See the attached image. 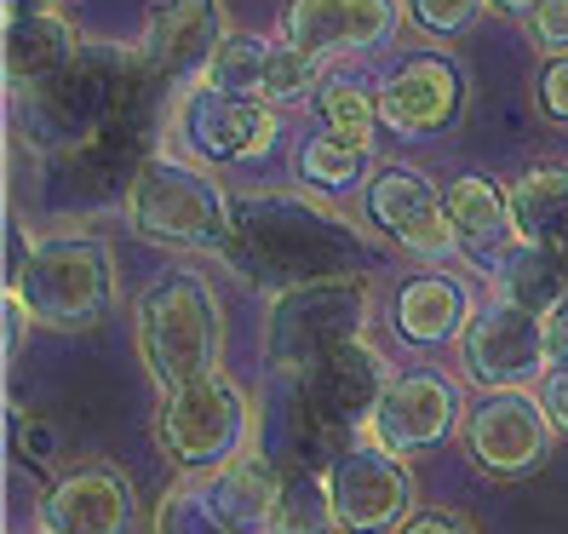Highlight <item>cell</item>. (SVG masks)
Wrapping results in <instances>:
<instances>
[{"instance_id":"6da1fadb","label":"cell","mask_w":568,"mask_h":534,"mask_svg":"<svg viewBox=\"0 0 568 534\" xmlns=\"http://www.w3.org/2000/svg\"><path fill=\"white\" fill-rule=\"evenodd\" d=\"M224 259L242 276L258 282H327V276H356L362 264V236L339 224L327 208H305L293 195H264V202L236 208V236Z\"/></svg>"},{"instance_id":"4316f807","label":"cell","mask_w":568,"mask_h":534,"mask_svg":"<svg viewBox=\"0 0 568 534\" xmlns=\"http://www.w3.org/2000/svg\"><path fill=\"white\" fill-rule=\"evenodd\" d=\"M322 121H327V132H339L351 144H374L379 98L362 92L356 81H333V87H322Z\"/></svg>"},{"instance_id":"7402d4cb","label":"cell","mask_w":568,"mask_h":534,"mask_svg":"<svg viewBox=\"0 0 568 534\" xmlns=\"http://www.w3.org/2000/svg\"><path fill=\"white\" fill-rule=\"evenodd\" d=\"M499 288H506L511 305H523L534 316H551L568 299V264L546 242H523L506 264H499Z\"/></svg>"},{"instance_id":"83f0119b","label":"cell","mask_w":568,"mask_h":534,"mask_svg":"<svg viewBox=\"0 0 568 534\" xmlns=\"http://www.w3.org/2000/svg\"><path fill=\"white\" fill-rule=\"evenodd\" d=\"M155 534H236V528H224V523H219V517L202 506V494H195L190 483H179L173 494L161 500Z\"/></svg>"},{"instance_id":"ffe728a7","label":"cell","mask_w":568,"mask_h":534,"mask_svg":"<svg viewBox=\"0 0 568 534\" xmlns=\"http://www.w3.org/2000/svg\"><path fill=\"white\" fill-rule=\"evenodd\" d=\"M75 63V36L52 12H18L7 29V75L12 87H41Z\"/></svg>"},{"instance_id":"4dcf8cb0","label":"cell","mask_w":568,"mask_h":534,"mask_svg":"<svg viewBox=\"0 0 568 534\" xmlns=\"http://www.w3.org/2000/svg\"><path fill=\"white\" fill-rule=\"evenodd\" d=\"M540 110L551 121H568V52H557L540 70Z\"/></svg>"},{"instance_id":"5b68a950","label":"cell","mask_w":568,"mask_h":534,"mask_svg":"<svg viewBox=\"0 0 568 534\" xmlns=\"http://www.w3.org/2000/svg\"><path fill=\"white\" fill-rule=\"evenodd\" d=\"M362 316H367V282L362 276H327V282L287 288L271 311V328H264V351H271V362L282 374H305L316 356L356 340Z\"/></svg>"},{"instance_id":"cb8c5ba5","label":"cell","mask_w":568,"mask_h":534,"mask_svg":"<svg viewBox=\"0 0 568 534\" xmlns=\"http://www.w3.org/2000/svg\"><path fill=\"white\" fill-rule=\"evenodd\" d=\"M511 213L523 242H557L568 230V167H534V173L517 179L511 190Z\"/></svg>"},{"instance_id":"d6986e66","label":"cell","mask_w":568,"mask_h":534,"mask_svg":"<svg viewBox=\"0 0 568 534\" xmlns=\"http://www.w3.org/2000/svg\"><path fill=\"white\" fill-rule=\"evenodd\" d=\"M390 328L403 333L408 345H448L471 328V293H465V282L437 276V271L414 276V282H403V293H396Z\"/></svg>"},{"instance_id":"9c48e42d","label":"cell","mask_w":568,"mask_h":534,"mask_svg":"<svg viewBox=\"0 0 568 534\" xmlns=\"http://www.w3.org/2000/svg\"><path fill=\"white\" fill-rule=\"evenodd\" d=\"M327 488H333V517H339V528H351V534L390 528V523H403V512L414 506L408 465L396 454H385L379 443L351 449L327 472Z\"/></svg>"},{"instance_id":"836d02e7","label":"cell","mask_w":568,"mask_h":534,"mask_svg":"<svg viewBox=\"0 0 568 534\" xmlns=\"http://www.w3.org/2000/svg\"><path fill=\"white\" fill-rule=\"evenodd\" d=\"M546 333H551V356H562V362H568V299L546 316Z\"/></svg>"},{"instance_id":"e0dca14e","label":"cell","mask_w":568,"mask_h":534,"mask_svg":"<svg viewBox=\"0 0 568 534\" xmlns=\"http://www.w3.org/2000/svg\"><path fill=\"white\" fill-rule=\"evenodd\" d=\"M190 488L202 494V506L236 534H271V512H276V465L271 460H247L236 454L230 465L190 477Z\"/></svg>"},{"instance_id":"f1b7e54d","label":"cell","mask_w":568,"mask_h":534,"mask_svg":"<svg viewBox=\"0 0 568 534\" xmlns=\"http://www.w3.org/2000/svg\"><path fill=\"white\" fill-rule=\"evenodd\" d=\"M477 7L483 0H408V12L425 36H459V29L477 18Z\"/></svg>"},{"instance_id":"7a4b0ae2","label":"cell","mask_w":568,"mask_h":534,"mask_svg":"<svg viewBox=\"0 0 568 534\" xmlns=\"http://www.w3.org/2000/svg\"><path fill=\"white\" fill-rule=\"evenodd\" d=\"M139 356L161 391L219 374V305L202 276H161L139 299Z\"/></svg>"},{"instance_id":"603a6c76","label":"cell","mask_w":568,"mask_h":534,"mask_svg":"<svg viewBox=\"0 0 568 534\" xmlns=\"http://www.w3.org/2000/svg\"><path fill=\"white\" fill-rule=\"evenodd\" d=\"M333 523V488L311 465H276V512L271 534H327Z\"/></svg>"},{"instance_id":"ac0fdd59","label":"cell","mask_w":568,"mask_h":534,"mask_svg":"<svg viewBox=\"0 0 568 534\" xmlns=\"http://www.w3.org/2000/svg\"><path fill=\"white\" fill-rule=\"evenodd\" d=\"M448 224H454V242L483 259L488 271H494V253H511V242H523V230H517V213H511V195L506 190H494L488 179L477 173H465L448 184Z\"/></svg>"},{"instance_id":"8d00e7d4","label":"cell","mask_w":568,"mask_h":534,"mask_svg":"<svg viewBox=\"0 0 568 534\" xmlns=\"http://www.w3.org/2000/svg\"><path fill=\"white\" fill-rule=\"evenodd\" d=\"M47 534H52V528H47Z\"/></svg>"},{"instance_id":"d6a6232c","label":"cell","mask_w":568,"mask_h":534,"mask_svg":"<svg viewBox=\"0 0 568 534\" xmlns=\"http://www.w3.org/2000/svg\"><path fill=\"white\" fill-rule=\"evenodd\" d=\"M546 414L568 431V369H557V374L546 380Z\"/></svg>"},{"instance_id":"9a60e30c","label":"cell","mask_w":568,"mask_h":534,"mask_svg":"<svg viewBox=\"0 0 568 534\" xmlns=\"http://www.w3.org/2000/svg\"><path fill=\"white\" fill-rule=\"evenodd\" d=\"M390 369H385V356L374 345H362V340H345V345H333L327 356H316L305 374H298V385H305L322 409H333L345 425H367L379 414L385 403V391H390Z\"/></svg>"},{"instance_id":"2e32d148","label":"cell","mask_w":568,"mask_h":534,"mask_svg":"<svg viewBox=\"0 0 568 534\" xmlns=\"http://www.w3.org/2000/svg\"><path fill=\"white\" fill-rule=\"evenodd\" d=\"M132 523V488L115 465H81L47 494L52 534H121Z\"/></svg>"},{"instance_id":"1f68e13d","label":"cell","mask_w":568,"mask_h":534,"mask_svg":"<svg viewBox=\"0 0 568 534\" xmlns=\"http://www.w3.org/2000/svg\"><path fill=\"white\" fill-rule=\"evenodd\" d=\"M403 534H477L471 523H465L459 512H419L403 523Z\"/></svg>"},{"instance_id":"d4e9b609","label":"cell","mask_w":568,"mask_h":534,"mask_svg":"<svg viewBox=\"0 0 568 534\" xmlns=\"http://www.w3.org/2000/svg\"><path fill=\"white\" fill-rule=\"evenodd\" d=\"M271 58H276L271 41H258V36H230V41H219L213 58H207V87L236 92V98H264V81H271Z\"/></svg>"},{"instance_id":"277c9868","label":"cell","mask_w":568,"mask_h":534,"mask_svg":"<svg viewBox=\"0 0 568 534\" xmlns=\"http://www.w3.org/2000/svg\"><path fill=\"white\" fill-rule=\"evenodd\" d=\"M132 224L139 236L166 248H207L224 253L236 236V208H224L219 184H207L184 161H150L132 179Z\"/></svg>"},{"instance_id":"30bf717a","label":"cell","mask_w":568,"mask_h":534,"mask_svg":"<svg viewBox=\"0 0 568 534\" xmlns=\"http://www.w3.org/2000/svg\"><path fill=\"white\" fill-rule=\"evenodd\" d=\"M374 425V443L385 454H419L430 443H443L448 431L459 425V385L443 374H396L379 414L367 420Z\"/></svg>"},{"instance_id":"d590c367","label":"cell","mask_w":568,"mask_h":534,"mask_svg":"<svg viewBox=\"0 0 568 534\" xmlns=\"http://www.w3.org/2000/svg\"><path fill=\"white\" fill-rule=\"evenodd\" d=\"M551 248H557V259H562V264H568V230H562V236H557V242H551Z\"/></svg>"},{"instance_id":"4fadbf2b","label":"cell","mask_w":568,"mask_h":534,"mask_svg":"<svg viewBox=\"0 0 568 534\" xmlns=\"http://www.w3.org/2000/svg\"><path fill=\"white\" fill-rule=\"evenodd\" d=\"M459 98H465V81L448 58L437 52H419V58H403V70H390L385 87H379V121L390 132H437L459 115Z\"/></svg>"},{"instance_id":"44dd1931","label":"cell","mask_w":568,"mask_h":534,"mask_svg":"<svg viewBox=\"0 0 568 534\" xmlns=\"http://www.w3.org/2000/svg\"><path fill=\"white\" fill-rule=\"evenodd\" d=\"M150 58L173 75L195 58H213V0H166L150 18Z\"/></svg>"},{"instance_id":"484cf974","label":"cell","mask_w":568,"mask_h":534,"mask_svg":"<svg viewBox=\"0 0 568 534\" xmlns=\"http://www.w3.org/2000/svg\"><path fill=\"white\" fill-rule=\"evenodd\" d=\"M362 167H367V144H351L339 132H316V139H305V150H298V173H305V184H322V190L356 184Z\"/></svg>"},{"instance_id":"5bb4252c","label":"cell","mask_w":568,"mask_h":534,"mask_svg":"<svg viewBox=\"0 0 568 534\" xmlns=\"http://www.w3.org/2000/svg\"><path fill=\"white\" fill-rule=\"evenodd\" d=\"M282 29H287V47L311 58L362 52V47H379L396 29V0H293Z\"/></svg>"},{"instance_id":"52a82bcc","label":"cell","mask_w":568,"mask_h":534,"mask_svg":"<svg viewBox=\"0 0 568 534\" xmlns=\"http://www.w3.org/2000/svg\"><path fill=\"white\" fill-rule=\"evenodd\" d=\"M551 333H546V316H534L511 299L477 311L471 328H465V369H471L488 391H511L534 374L551 369Z\"/></svg>"},{"instance_id":"f546056e","label":"cell","mask_w":568,"mask_h":534,"mask_svg":"<svg viewBox=\"0 0 568 534\" xmlns=\"http://www.w3.org/2000/svg\"><path fill=\"white\" fill-rule=\"evenodd\" d=\"M528 29L546 52H568V0H540V7L528 12Z\"/></svg>"},{"instance_id":"7c38bea8","label":"cell","mask_w":568,"mask_h":534,"mask_svg":"<svg viewBox=\"0 0 568 534\" xmlns=\"http://www.w3.org/2000/svg\"><path fill=\"white\" fill-rule=\"evenodd\" d=\"M184 132L207 161H253L276 144V115L264 110V98H236V92L202 87L184 104Z\"/></svg>"},{"instance_id":"3957f363","label":"cell","mask_w":568,"mask_h":534,"mask_svg":"<svg viewBox=\"0 0 568 534\" xmlns=\"http://www.w3.org/2000/svg\"><path fill=\"white\" fill-rule=\"evenodd\" d=\"M12 293H23V305L36 322L63 328V333L104 322L110 299H115L110 248L98 236H52L23 259Z\"/></svg>"},{"instance_id":"8992f818","label":"cell","mask_w":568,"mask_h":534,"mask_svg":"<svg viewBox=\"0 0 568 534\" xmlns=\"http://www.w3.org/2000/svg\"><path fill=\"white\" fill-rule=\"evenodd\" d=\"M161 449L173 454L190 472H213V465H230L247 443V396L230 385L224 374L190 380L179 391H166L161 420H155Z\"/></svg>"},{"instance_id":"e575fe53","label":"cell","mask_w":568,"mask_h":534,"mask_svg":"<svg viewBox=\"0 0 568 534\" xmlns=\"http://www.w3.org/2000/svg\"><path fill=\"white\" fill-rule=\"evenodd\" d=\"M494 7H506V12H534L540 0H494Z\"/></svg>"},{"instance_id":"ba28073f","label":"cell","mask_w":568,"mask_h":534,"mask_svg":"<svg viewBox=\"0 0 568 534\" xmlns=\"http://www.w3.org/2000/svg\"><path fill=\"white\" fill-rule=\"evenodd\" d=\"M551 414L528 391H488L471 414V454L494 477H528L551 454Z\"/></svg>"},{"instance_id":"8fae6325","label":"cell","mask_w":568,"mask_h":534,"mask_svg":"<svg viewBox=\"0 0 568 534\" xmlns=\"http://www.w3.org/2000/svg\"><path fill=\"white\" fill-rule=\"evenodd\" d=\"M367 219L425 259L448 253V242H454L448 202L430 190L425 173H414V167H385V173H374V184H367Z\"/></svg>"}]
</instances>
